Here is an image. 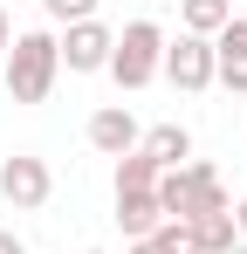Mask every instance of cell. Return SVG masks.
I'll return each mask as SVG.
<instances>
[{
  "label": "cell",
  "instance_id": "cell-19",
  "mask_svg": "<svg viewBox=\"0 0 247 254\" xmlns=\"http://www.w3.org/2000/svg\"><path fill=\"white\" fill-rule=\"evenodd\" d=\"M234 220H241V234H247V199H241V206H234Z\"/></svg>",
  "mask_w": 247,
  "mask_h": 254
},
{
  "label": "cell",
  "instance_id": "cell-18",
  "mask_svg": "<svg viewBox=\"0 0 247 254\" xmlns=\"http://www.w3.org/2000/svg\"><path fill=\"white\" fill-rule=\"evenodd\" d=\"M130 254H165V248H158V241H130Z\"/></svg>",
  "mask_w": 247,
  "mask_h": 254
},
{
  "label": "cell",
  "instance_id": "cell-12",
  "mask_svg": "<svg viewBox=\"0 0 247 254\" xmlns=\"http://www.w3.org/2000/svg\"><path fill=\"white\" fill-rule=\"evenodd\" d=\"M192 241H199V254H227L241 241V220L234 213H206V220H192Z\"/></svg>",
  "mask_w": 247,
  "mask_h": 254
},
{
  "label": "cell",
  "instance_id": "cell-20",
  "mask_svg": "<svg viewBox=\"0 0 247 254\" xmlns=\"http://www.w3.org/2000/svg\"><path fill=\"white\" fill-rule=\"evenodd\" d=\"M227 254H247V241H234V248H227Z\"/></svg>",
  "mask_w": 247,
  "mask_h": 254
},
{
  "label": "cell",
  "instance_id": "cell-9",
  "mask_svg": "<svg viewBox=\"0 0 247 254\" xmlns=\"http://www.w3.org/2000/svg\"><path fill=\"white\" fill-rule=\"evenodd\" d=\"M137 151H144L158 172H179L185 158H192V130H185V124H158V130H144V144H137Z\"/></svg>",
  "mask_w": 247,
  "mask_h": 254
},
{
  "label": "cell",
  "instance_id": "cell-13",
  "mask_svg": "<svg viewBox=\"0 0 247 254\" xmlns=\"http://www.w3.org/2000/svg\"><path fill=\"white\" fill-rule=\"evenodd\" d=\"M165 172L144 158V151H130V158H117V192H158Z\"/></svg>",
  "mask_w": 247,
  "mask_h": 254
},
{
  "label": "cell",
  "instance_id": "cell-4",
  "mask_svg": "<svg viewBox=\"0 0 247 254\" xmlns=\"http://www.w3.org/2000/svg\"><path fill=\"white\" fill-rule=\"evenodd\" d=\"M165 76L185 89V96L213 89V83H220V69H213V42H206V35H179V42H165Z\"/></svg>",
  "mask_w": 247,
  "mask_h": 254
},
{
  "label": "cell",
  "instance_id": "cell-17",
  "mask_svg": "<svg viewBox=\"0 0 247 254\" xmlns=\"http://www.w3.org/2000/svg\"><path fill=\"white\" fill-rule=\"evenodd\" d=\"M0 254H28V248H21V234H14V227H0Z\"/></svg>",
  "mask_w": 247,
  "mask_h": 254
},
{
  "label": "cell",
  "instance_id": "cell-1",
  "mask_svg": "<svg viewBox=\"0 0 247 254\" xmlns=\"http://www.w3.org/2000/svg\"><path fill=\"white\" fill-rule=\"evenodd\" d=\"M0 76H7V96H14V103H48V89H55V76H62V35H48V28L14 35Z\"/></svg>",
  "mask_w": 247,
  "mask_h": 254
},
{
  "label": "cell",
  "instance_id": "cell-7",
  "mask_svg": "<svg viewBox=\"0 0 247 254\" xmlns=\"http://www.w3.org/2000/svg\"><path fill=\"white\" fill-rule=\"evenodd\" d=\"M89 144L103 151V158H130L137 144H144V130L130 117V103H103L96 117H89Z\"/></svg>",
  "mask_w": 247,
  "mask_h": 254
},
{
  "label": "cell",
  "instance_id": "cell-21",
  "mask_svg": "<svg viewBox=\"0 0 247 254\" xmlns=\"http://www.w3.org/2000/svg\"><path fill=\"white\" fill-rule=\"evenodd\" d=\"M89 254H103V248H89Z\"/></svg>",
  "mask_w": 247,
  "mask_h": 254
},
{
  "label": "cell",
  "instance_id": "cell-15",
  "mask_svg": "<svg viewBox=\"0 0 247 254\" xmlns=\"http://www.w3.org/2000/svg\"><path fill=\"white\" fill-rule=\"evenodd\" d=\"M48 7V21H62V28H76V21H96V0H41Z\"/></svg>",
  "mask_w": 247,
  "mask_h": 254
},
{
  "label": "cell",
  "instance_id": "cell-10",
  "mask_svg": "<svg viewBox=\"0 0 247 254\" xmlns=\"http://www.w3.org/2000/svg\"><path fill=\"white\" fill-rule=\"evenodd\" d=\"M117 227L130 234V241H151L165 227V206H158V192H117Z\"/></svg>",
  "mask_w": 247,
  "mask_h": 254
},
{
  "label": "cell",
  "instance_id": "cell-8",
  "mask_svg": "<svg viewBox=\"0 0 247 254\" xmlns=\"http://www.w3.org/2000/svg\"><path fill=\"white\" fill-rule=\"evenodd\" d=\"M213 69H220V83H227V89H241V96H247V21H241V14L213 35Z\"/></svg>",
  "mask_w": 247,
  "mask_h": 254
},
{
  "label": "cell",
  "instance_id": "cell-3",
  "mask_svg": "<svg viewBox=\"0 0 247 254\" xmlns=\"http://www.w3.org/2000/svg\"><path fill=\"white\" fill-rule=\"evenodd\" d=\"M110 76H117V89H144V83L165 76V28H158V21H130V28L117 35Z\"/></svg>",
  "mask_w": 247,
  "mask_h": 254
},
{
  "label": "cell",
  "instance_id": "cell-6",
  "mask_svg": "<svg viewBox=\"0 0 247 254\" xmlns=\"http://www.w3.org/2000/svg\"><path fill=\"white\" fill-rule=\"evenodd\" d=\"M110 48H117V35L103 21H76V28H62V69L69 76H96V69H110Z\"/></svg>",
  "mask_w": 247,
  "mask_h": 254
},
{
  "label": "cell",
  "instance_id": "cell-16",
  "mask_svg": "<svg viewBox=\"0 0 247 254\" xmlns=\"http://www.w3.org/2000/svg\"><path fill=\"white\" fill-rule=\"evenodd\" d=\"M7 48H14V21H7V7H0V62H7Z\"/></svg>",
  "mask_w": 247,
  "mask_h": 254
},
{
  "label": "cell",
  "instance_id": "cell-5",
  "mask_svg": "<svg viewBox=\"0 0 247 254\" xmlns=\"http://www.w3.org/2000/svg\"><path fill=\"white\" fill-rule=\"evenodd\" d=\"M48 192H55V179H48V165H41L35 151H14V158L0 165V199L14 213H35Z\"/></svg>",
  "mask_w": 247,
  "mask_h": 254
},
{
  "label": "cell",
  "instance_id": "cell-2",
  "mask_svg": "<svg viewBox=\"0 0 247 254\" xmlns=\"http://www.w3.org/2000/svg\"><path fill=\"white\" fill-rule=\"evenodd\" d=\"M158 206L165 220H206V213H234V199H227V186H220V172L206 165V158H185L179 172H165L158 179Z\"/></svg>",
  "mask_w": 247,
  "mask_h": 254
},
{
  "label": "cell",
  "instance_id": "cell-14",
  "mask_svg": "<svg viewBox=\"0 0 247 254\" xmlns=\"http://www.w3.org/2000/svg\"><path fill=\"white\" fill-rule=\"evenodd\" d=\"M151 241H158L165 254H199V241H192V227H185V220H165V227L151 234Z\"/></svg>",
  "mask_w": 247,
  "mask_h": 254
},
{
  "label": "cell",
  "instance_id": "cell-11",
  "mask_svg": "<svg viewBox=\"0 0 247 254\" xmlns=\"http://www.w3.org/2000/svg\"><path fill=\"white\" fill-rule=\"evenodd\" d=\"M234 21V0H179V35H220Z\"/></svg>",
  "mask_w": 247,
  "mask_h": 254
}]
</instances>
